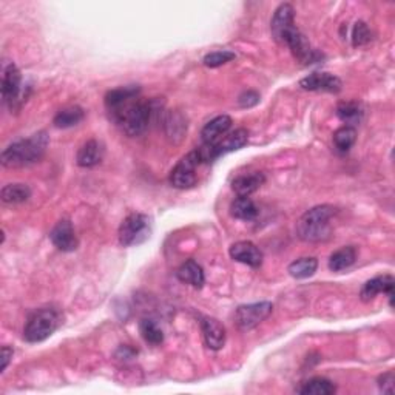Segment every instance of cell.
Wrapping results in <instances>:
<instances>
[{"instance_id": "obj_1", "label": "cell", "mask_w": 395, "mask_h": 395, "mask_svg": "<svg viewBox=\"0 0 395 395\" xmlns=\"http://www.w3.org/2000/svg\"><path fill=\"white\" fill-rule=\"evenodd\" d=\"M159 112V102L158 101H144L138 98H133L122 103L121 107L108 112L112 119L118 124L122 132L128 136H139L144 133L152 121L156 118Z\"/></svg>"}, {"instance_id": "obj_2", "label": "cell", "mask_w": 395, "mask_h": 395, "mask_svg": "<svg viewBox=\"0 0 395 395\" xmlns=\"http://www.w3.org/2000/svg\"><path fill=\"white\" fill-rule=\"evenodd\" d=\"M336 210L332 205H316L307 210L296 224V233L303 241L320 243L332 233V219Z\"/></svg>"}, {"instance_id": "obj_3", "label": "cell", "mask_w": 395, "mask_h": 395, "mask_svg": "<svg viewBox=\"0 0 395 395\" xmlns=\"http://www.w3.org/2000/svg\"><path fill=\"white\" fill-rule=\"evenodd\" d=\"M48 145L47 133H36L27 139H19L5 148L2 153L3 167H23L37 163Z\"/></svg>"}, {"instance_id": "obj_4", "label": "cell", "mask_w": 395, "mask_h": 395, "mask_svg": "<svg viewBox=\"0 0 395 395\" xmlns=\"http://www.w3.org/2000/svg\"><path fill=\"white\" fill-rule=\"evenodd\" d=\"M61 315L53 307L39 309L30 316L23 329V338L28 343H41L54 334L59 327Z\"/></svg>"}, {"instance_id": "obj_5", "label": "cell", "mask_w": 395, "mask_h": 395, "mask_svg": "<svg viewBox=\"0 0 395 395\" xmlns=\"http://www.w3.org/2000/svg\"><path fill=\"white\" fill-rule=\"evenodd\" d=\"M249 141V132L245 128H238V130L227 133L221 141H218L213 145H201L198 150V154L201 158V163H213L219 156H224L230 152L239 150L243 148Z\"/></svg>"}, {"instance_id": "obj_6", "label": "cell", "mask_w": 395, "mask_h": 395, "mask_svg": "<svg viewBox=\"0 0 395 395\" xmlns=\"http://www.w3.org/2000/svg\"><path fill=\"white\" fill-rule=\"evenodd\" d=\"M150 236V218L144 213H132L119 227V241L122 245H136Z\"/></svg>"}, {"instance_id": "obj_7", "label": "cell", "mask_w": 395, "mask_h": 395, "mask_svg": "<svg viewBox=\"0 0 395 395\" xmlns=\"http://www.w3.org/2000/svg\"><path fill=\"white\" fill-rule=\"evenodd\" d=\"M2 98L10 110H17L23 102L22 74L12 62H5L2 68Z\"/></svg>"}, {"instance_id": "obj_8", "label": "cell", "mask_w": 395, "mask_h": 395, "mask_svg": "<svg viewBox=\"0 0 395 395\" xmlns=\"http://www.w3.org/2000/svg\"><path fill=\"white\" fill-rule=\"evenodd\" d=\"M201 164V158L198 154V150L192 152L184 156L173 168L170 173V184L174 189H192L196 184V167Z\"/></svg>"}, {"instance_id": "obj_9", "label": "cell", "mask_w": 395, "mask_h": 395, "mask_svg": "<svg viewBox=\"0 0 395 395\" xmlns=\"http://www.w3.org/2000/svg\"><path fill=\"white\" fill-rule=\"evenodd\" d=\"M272 310H274V304L269 301L239 306L235 312V325L241 330H250L267 318Z\"/></svg>"}, {"instance_id": "obj_10", "label": "cell", "mask_w": 395, "mask_h": 395, "mask_svg": "<svg viewBox=\"0 0 395 395\" xmlns=\"http://www.w3.org/2000/svg\"><path fill=\"white\" fill-rule=\"evenodd\" d=\"M300 87L307 92L338 93L341 90V81L329 73H312L300 81Z\"/></svg>"}, {"instance_id": "obj_11", "label": "cell", "mask_w": 395, "mask_h": 395, "mask_svg": "<svg viewBox=\"0 0 395 395\" xmlns=\"http://www.w3.org/2000/svg\"><path fill=\"white\" fill-rule=\"evenodd\" d=\"M50 238L57 249L62 252H73L77 249V238L73 230V225L68 219H62V221L54 225V229L51 230Z\"/></svg>"}, {"instance_id": "obj_12", "label": "cell", "mask_w": 395, "mask_h": 395, "mask_svg": "<svg viewBox=\"0 0 395 395\" xmlns=\"http://www.w3.org/2000/svg\"><path fill=\"white\" fill-rule=\"evenodd\" d=\"M201 329H203V336L205 345L209 346L212 351H219L225 345V327L219 323L216 318L212 316H205L201 321Z\"/></svg>"}, {"instance_id": "obj_13", "label": "cell", "mask_w": 395, "mask_h": 395, "mask_svg": "<svg viewBox=\"0 0 395 395\" xmlns=\"http://www.w3.org/2000/svg\"><path fill=\"white\" fill-rule=\"evenodd\" d=\"M230 256L235 261L247 264L254 269L260 267L263 264V252L250 241H241L233 244L230 247Z\"/></svg>"}, {"instance_id": "obj_14", "label": "cell", "mask_w": 395, "mask_h": 395, "mask_svg": "<svg viewBox=\"0 0 395 395\" xmlns=\"http://www.w3.org/2000/svg\"><path fill=\"white\" fill-rule=\"evenodd\" d=\"M232 128V118L227 114L218 116V118L212 119L209 124L201 132V139H203V145H213L218 141H221L225 134L229 133Z\"/></svg>"}, {"instance_id": "obj_15", "label": "cell", "mask_w": 395, "mask_h": 395, "mask_svg": "<svg viewBox=\"0 0 395 395\" xmlns=\"http://www.w3.org/2000/svg\"><path fill=\"white\" fill-rule=\"evenodd\" d=\"M378 294H386L389 296L391 304L394 298V278L391 275H383V276H375L372 280H369L365 286L361 289V300L363 301H371Z\"/></svg>"}, {"instance_id": "obj_16", "label": "cell", "mask_w": 395, "mask_h": 395, "mask_svg": "<svg viewBox=\"0 0 395 395\" xmlns=\"http://www.w3.org/2000/svg\"><path fill=\"white\" fill-rule=\"evenodd\" d=\"M103 153H105V148H103L102 142L90 139L79 148V152H77L76 163L82 168H92L101 164V161L103 159Z\"/></svg>"}, {"instance_id": "obj_17", "label": "cell", "mask_w": 395, "mask_h": 395, "mask_svg": "<svg viewBox=\"0 0 395 395\" xmlns=\"http://www.w3.org/2000/svg\"><path fill=\"white\" fill-rule=\"evenodd\" d=\"M294 19H295V11L294 6L290 3H283L278 6V10L275 11L274 19L270 22V30L272 36H274L275 41H280V37L286 33V31L294 27Z\"/></svg>"}, {"instance_id": "obj_18", "label": "cell", "mask_w": 395, "mask_h": 395, "mask_svg": "<svg viewBox=\"0 0 395 395\" xmlns=\"http://www.w3.org/2000/svg\"><path fill=\"white\" fill-rule=\"evenodd\" d=\"M264 174L260 172H254L249 174H241L233 179L232 189L236 192L238 196H249L252 193L256 192L264 184Z\"/></svg>"}, {"instance_id": "obj_19", "label": "cell", "mask_w": 395, "mask_h": 395, "mask_svg": "<svg viewBox=\"0 0 395 395\" xmlns=\"http://www.w3.org/2000/svg\"><path fill=\"white\" fill-rule=\"evenodd\" d=\"M176 276L179 278V281H183L185 284H190V286L201 289L204 286L205 276L204 270L195 260H187L176 272Z\"/></svg>"}, {"instance_id": "obj_20", "label": "cell", "mask_w": 395, "mask_h": 395, "mask_svg": "<svg viewBox=\"0 0 395 395\" xmlns=\"http://www.w3.org/2000/svg\"><path fill=\"white\" fill-rule=\"evenodd\" d=\"M139 94H141V88L138 85L114 88L112 90V92H108L105 96V107L108 112H112V110L121 107L122 103H125L127 101L138 98Z\"/></svg>"}, {"instance_id": "obj_21", "label": "cell", "mask_w": 395, "mask_h": 395, "mask_svg": "<svg viewBox=\"0 0 395 395\" xmlns=\"http://www.w3.org/2000/svg\"><path fill=\"white\" fill-rule=\"evenodd\" d=\"M357 261V250L352 245L347 247H341L340 250L334 252L329 258V269L332 272H341L351 267V265Z\"/></svg>"}, {"instance_id": "obj_22", "label": "cell", "mask_w": 395, "mask_h": 395, "mask_svg": "<svg viewBox=\"0 0 395 395\" xmlns=\"http://www.w3.org/2000/svg\"><path fill=\"white\" fill-rule=\"evenodd\" d=\"M230 213L243 221H252L258 216V209L249 196H238L230 205Z\"/></svg>"}, {"instance_id": "obj_23", "label": "cell", "mask_w": 395, "mask_h": 395, "mask_svg": "<svg viewBox=\"0 0 395 395\" xmlns=\"http://www.w3.org/2000/svg\"><path fill=\"white\" fill-rule=\"evenodd\" d=\"M336 391L332 381L325 377H314L303 383L301 387H298V394L304 395H330Z\"/></svg>"}, {"instance_id": "obj_24", "label": "cell", "mask_w": 395, "mask_h": 395, "mask_svg": "<svg viewBox=\"0 0 395 395\" xmlns=\"http://www.w3.org/2000/svg\"><path fill=\"white\" fill-rule=\"evenodd\" d=\"M336 116H338L347 127L357 125L363 118V108L358 102H341L338 103V107H336Z\"/></svg>"}, {"instance_id": "obj_25", "label": "cell", "mask_w": 395, "mask_h": 395, "mask_svg": "<svg viewBox=\"0 0 395 395\" xmlns=\"http://www.w3.org/2000/svg\"><path fill=\"white\" fill-rule=\"evenodd\" d=\"M316 269H318V260L316 258H300V260L294 261L289 265L290 276L296 278V280H306V278L312 276Z\"/></svg>"}, {"instance_id": "obj_26", "label": "cell", "mask_w": 395, "mask_h": 395, "mask_svg": "<svg viewBox=\"0 0 395 395\" xmlns=\"http://www.w3.org/2000/svg\"><path fill=\"white\" fill-rule=\"evenodd\" d=\"M83 110L77 105H71L61 110L59 113L54 116V125L57 128H70V127H74L79 124V122L83 119Z\"/></svg>"}, {"instance_id": "obj_27", "label": "cell", "mask_w": 395, "mask_h": 395, "mask_svg": "<svg viewBox=\"0 0 395 395\" xmlns=\"http://www.w3.org/2000/svg\"><path fill=\"white\" fill-rule=\"evenodd\" d=\"M31 190L27 184H8L2 189V201L5 204H21L28 201Z\"/></svg>"}, {"instance_id": "obj_28", "label": "cell", "mask_w": 395, "mask_h": 395, "mask_svg": "<svg viewBox=\"0 0 395 395\" xmlns=\"http://www.w3.org/2000/svg\"><path fill=\"white\" fill-rule=\"evenodd\" d=\"M357 141V132L354 127H341L334 133V144L340 153H347Z\"/></svg>"}, {"instance_id": "obj_29", "label": "cell", "mask_w": 395, "mask_h": 395, "mask_svg": "<svg viewBox=\"0 0 395 395\" xmlns=\"http://www.w3.org/2000/svg\"><path fill=\"white\" fill-rule=\"evenodd\" d=\"M139 330H141V335L142 338H144L148 345H153V346H158L161 343L164 341V334H163V329H161L156 321L153 320H148L144 318L139 323Z\"/></svg>"}, {"instance_id": "obj_30", "label": "cell", "mask_w": 395, "mask_h": 395, "mask_svg": "<svg viewBox=\"0 0 395 395\" xmlns=\"http://www.w3.org/2000/svg\"><path fill=\"white\" fill-rule=\"evenodd\" d=\"M233 59H235V53H232V51H227V50H219V51H213V53L207 54L203 62L205 67L218 68Z\"/></svg>"}, {"instance_id": "obj_31", "label": "cell", "mask_w": 395, "mask_h": 395, "mask_svg": "<svg viewBox=\"0 0 395 395\" xmlns=\"http://www.w3.org/2000/svg\"><path fill=\"white\" fill-rule=\"evenodd\" d=\"M371 39H372V33L365 22L355 23V27L352 30V45L354 47H361V45H366L367 42H371Z\"/></svg>"}, {"instance_id": "obj_32", "label": "cell", "mask_w": 395, "mask_h": 395, "mask_svg": "<svg viewBox=\"0 0 395 395\" xmlns=\"http://www.w3.org/2000/svg\"><path fill=\"white\" fill-rule=\"evenodd\" d=\"M238 102H239V105L244 107V108L254 107V105H256L258 102H260V94L255 93V92H245L239 96Z\"/></svg>"}, {"instance_id": "obj_33", "label": "cell", "mask_w": 395, "mask_h": 395, "mask_svg": "<svg viewBox=\"0 0 395 395\" xmlns=\"http://www.w3.org/2000/svg\"><path fill=\"white\" fill-rule=\"evenodd\" d=\"M380 389L386 394L394 392V372H387L378 378Z\"/></svg>"}, {"instance_id": "obj_34", "label": "cell", "mask_w": 395, "mask_h": 395, "mask_svg": "<svg viewBox=\"0 0 395 395\" xmlns=\"http://www.w3.org/2000/svg\"><path fill=\"white\" fill-rule=\"evenodd\" d=\"M12 352H14V351H12V349L8 347V346L2 347V372L5 371L6 367H8V363L12 358Z\"/></svg>"}]
</instances>
